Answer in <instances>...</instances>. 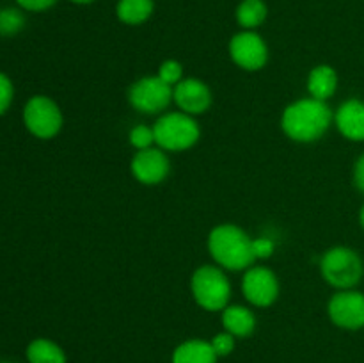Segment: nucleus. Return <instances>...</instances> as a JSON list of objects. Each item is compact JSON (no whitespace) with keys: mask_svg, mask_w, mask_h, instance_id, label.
Returning <instances> with one entry per match:
<instances>
[{"mask_svg":"<svg viewBox=\"0 0 364 363\" xmlns=\"http://www.w3.org/2000/svg\"><path fill=\"white\" fill-rule=\"evenodd\" d=\"M333 112L326 102L316 98L299 100L283 112V130L299 142H311L322 137L329 128Z\"/></svg>","mask_w":364,"mask_h":363,"instance_id":"1","label":"nucleus"},{"mask_svg":"<svg viewBox=\"0 0 364 363\" xmlns=\"http://www.w3.org/2000/svg\"><path fill=\"white\" fill-rule=\"evenodd\" d=\"M210 255L219 265L230 270L247 269L255 262L252 238L235 224H220L208 237Z\"/></svg>","mask_w":364,"mask_h":363,"instance_id":"2","label":"nucleus"},{"mask_svg":"<svg viewBox=\"0 0 364 363\" xmlns=\"http://www.w3.org/2000/svg\"><path fill=\"white\" fill-rule=\"evenodd\" d=\"M155 142L162 149L181 152L194 146L199 139V127L188 114L169 112L160 117L153 127Z\"/></svg>","mask_w":364,"mask_h":363,"instance_id":"3","label":"nucleus"},{"mask_svg":"<svg viewBox=\"0 0 364 363\" xmlns=\"http://www.w3.org/2000/svg\"><path fill=\"white\" fill-rule=\"evenodd\" d=\"M192 294L199 306L210 312H219L226 308L230 301V281L217 267L203 265L192 276Z\"/></svg>","mask_w":364,"mask_h":363,"instance_id":"4","label":"nucleus"},{"mask_svg":"<svg viewBox=\"0 0 364 363\" xmlns=\"http://www.w3.org/2000/svg\"><path fill=\"white\" fill-rule=\"evenodd\" d=\"M322 276L329 281L333 287L350 288L361 280L363 263L358 253L348 248H333L323 255Z\"/></svg>","mask_w":364,"mask_h":363,"instance_id":"5","label":"nucleus"},{"mask_svg":"<svg viewBox=\"0 0 364 363\" xmlns=\"http://www.w3.org/2000/svg\"><path fill=\"white\" fill-rule=\"evenodd\" d=\"M25 127L39 139H50L59 134L63 127V114L48 96H32L23 109Z\"/></svg>","mask_w":364,"mask_h":363,"instance_id":"6","label":"nucleus"},{"mask_svg":"<svg viewBox=\"0 0 364 363\" xmlns=\"http://www.w3.org/2000/svg\"><path fill=\"white\" fill-rule=\"evenodd\" d=\"M173 98V89L159 77H144L135 82L128 91L132 107L141 112L155 114L166 109Z\"/></svg>","mask_w":364,"mask_h":363,"instance_id":"7","label":"nucleus"},{"mask_svg":"<svg viewBox=\"0 0 364 363\" xmlns=\"http://www.w3.org/2000/svg\"><path fill=\"white\" fill-rule=\"evenodd\" d=\"M230 53L235 63L247 71H256L265 66L269 50L262 36L252 31L238 32L230 43Z\"/></svg>","mask_w":364,"mask_h":363,"instance_id":"8","label":"nucleus"},{"mask_svg":"<svg viewBox=\"0 0 364 363\" xmlns=\"http://www.w3.org/2000/svg\"><path fill=\"white\" fill-rule=\"evenodd\" d=\"M244 295L249 302L255 306H270L277 299L279 294V283H277L276 274L267 267H252L245 273Z\"/></svg>","mask_w":364,"mask_h":363,"instance_id":"9","label":"nucleus"},{"mask_svg":"<svg viewBox=\"0 0 364 363\" xmlns=\"http://www.w3.org/2000/svg\"><path fill=\"white\" fill-rule=\"evenodd\" d=\"M329 317L336 326L358 330L364 326V295L359 292H338L329 301Z\"/></svg>","mask_w":364,"mask_h":363,"instance_id":"10","label":"nucleus"},{"mask_svg":"<svg viewBox=\"0 0 364 363\" xmlns=\"http://www.w3.org/2000/svg\"><path fill=\"white\" fill-rule=\"evenodd\" d=\"M132 173L141 184H160L169 174V159L162 149H139V153L132 160Z\"/></svg>","mask_w":364,"mask_h":363,"instance_id":"11","label":"nucleus"},{"mask_svg":"<svg viewBox=\"0 0 364 363\" xmlns=\"http://www.w3.org/2000/svg\"><path fill=\"white\" fill-rule=\"evenodd\" d=\"M174 102L185 114H203L212 105V93L205 82L198 78H185L176 84L173 91Z\"/></svg>","mask_w":364,"mask_h":363,"instance_id":"12","label":"nucleus"},{"mask_svg":"<svg viewBox=\"0 0 364 363\" xmlns=\"http://www.w3.org/2000/svg\"><path fill=\"white\" fill-rule=\"evenodd\" d=\"M336 125L345 137L352 141L364 139V103L359 100H348L336 114Z\"/></svg>","mask_w":364,"mask_h":363,"instance_id":"13","label":"nucleus"},{"mask_svg":"<svg viewBox=\"0 0 364 363\" xmlns=\"http://www.w3.org/2000/svg\"><path fill=\"white\" fill-rule=\"evenodd\" d=\"M217 358L212 344L198 338L183 342L173 352V363H217Z\"/></svg>","mask_w":364,"mask_h":363,"instance_id":"14","label":"nucleus"},{"mask_svg":"<svg viewBox=\"0 0 364 363\" xmlns=\"http://www.w3.org/2000/svg\"><path fill=\"white\" fill-rule=\"evenodd\" d=\"M223 324L224 330L235 338H244L255 331L256 319L245 306H226L223 312Z\"/></svg>","mask_w":364,"mask_h":363,"instance_id":"15","label":"nucleus"},{"mask_svg":"<svg viewBox=\"0 0 364 363\" xmlns=\"http://www.w3.org/2000/svg\"><path fill=\"white\" fill-rule=\"evenodd\" d=\"M336 85H338L336 71H334L331 66L322 64V66H316L315 70L309 73L308 89L309 93H311L313 98L326 102L327 98H331V96L334 95Z\"/></svg>","mask_w":364,"mask_h":363,"instance_id":"16","label":"nucleus"},{"mask_svg":"<svg viewBox=\"0 0 364 363\" xmlns=\"http://www.w3.org/2000/svg\"><path fill=\"white\" fill-rule=\"evenodd\" d=\"M28 363H66V354L55 342L36 338L27 347Z\"/></svg>","mask_w":364,"mask_h":363,"instance_id":"17","label":"nucleus"},{"mask_svg":"<svg viewBox=\"0 0 364 363\" xmlns=\"http://www.w3.org/2000/svg\"><path fill=\"white\" fill-rule=\"evenodd\" d=\"M117 18L127 25H141L151 16L153 0H119Z\"/></svg>","mask_w":364,"mask_h":363,"instance_id":"18","label":"nucleus"},{"mask_svg":"<svg viewBox=\"0 0 364 363\" xmlns=\"http://www.w3.org/2000/svg\"><path fill=\"white\" fill-rule=\"evenodd\" d=\"M265 18L267 6L263 0H244L237 7V21L247 31L259 27L265 21Z\"/></svg>","mask_w":364,"mask_h":363,"instance_id":"19","label":"nucleus"},{"mask_svg":"<svg viewBox=\"0 0 364 363\" xmlns=\"http://www.w3.org/2000/svg\"><path fill=\"white\" fill-rule=\"evenodd\" d=\"M25 16L20 9L4 7L0 9V36H14L23 28Z\"/></svg>","mask_w":364,"mask_h":363,"instance_id":"20","label":"nucleus"},{"mask_svg":"<svg viewBox=\"0 0 364 363\" xmlns=\"http://www.w3.org/2000/svg\"><path fill=\"white\" fill-rule=\"evenodd\" d=\"M130 142L137 149L151 148V144L155 142V132H153V128L144 127V125H137L135 128H132Z\"/></svg>","mask_w":364,"mask_h":363,"instance_id":"21","label":"nucleus"},{"mask_svg":"<svg viewBox=\"0 0 364 363\" xmlns=\"http://www.w3.org/2000/svg\"><path fill=\"white\" fill-rule=\"evenodd\" d=\"M181 75H183V68H181V64L178 63V60H166V63H162V66H160L159 70V75L156 77L162 78L166 84L173 85V84H178V82L181 80Z\"/></svg>","mask_w":364,"mask_h":363,"instance_id":"22","label":"nucleus"},{"mask_svg":"<svg viewBox=\"0 0 364 363\" xmlns=\"http://www.w3.org/2000/svg\"><path fill=\"white\" fill-rule=\"evenodd\" d=\"M213 347V351H215V354L219 356H228L233 352L235 349V337L231 333H228V331H224V333H219L213 337V340L210 342Z\"/></svg>","mask_w":364,"mask_h":363,"instance_id":"23","label":"nucleus"},{"mask_svg":"<svg viewBox=\"0 0 364 363\" xmlns=\"http://www.w3.org/2000/svg\"><path fill=\"white\" fill-rule=\"evenodd\" d=\"M13 84L9 78L4 73H0V116L9 109L11 102H13Z\"/></svg>","mask_w":364,"mask_h":363,"instance_id":"24","label":"nucleus"},{"mask_svg":"<svg viewBox=\"0 0 364 363\" xmlns=\"http://www.w3.org/2000/svg\"><path fill=\"white\" fill-rule=\"evenodd\" d=\"M252 248H255L256 258H269L274 253V249H276V244H274L272 238L259 237L256 241H252Z\"/></svg>","mask_w":364,"mask_h":363,"instance_id":"25","label":"nucleus"},{"mask_svg":"<svg viewBox=\"0 0 364 363\" xmlns=\"http://www.w3.org/2000/svg\"><path fill=\"white\" fill-rule=\"evenodd\" d=\"M18 6L27 11H45L50 9L57 0H16Z\"/></svg>","mask_w":364,"mask_h":363,"instance_id":"26","label":"nucleus"},{"mask_svg":"<svg viewBox=\"0 0 364 363\" xmlns=\"http://www.w3.org/2000/svg\"><path fill=\"white\" fill-rule=\"evenodd\" d=\"M354 177H355V185H358V187L364 192V155L358 160V164H355Z\"/></svg>","mask_w":364,"mask_h":363,"instance_id":"27","label":"nucleus"},{"mask_svg":"<svg viewBox=\"0 0 364 363\" xmlns=\"http://www.w3.org/2000/svg\"><path fill=\"white\" fill-rule=\"evenodd\" d=\"M71 2H75V4H91V2H95V0H71Z\"/></svg>","mask_w":364,"mask_h":363,"instance_id":"28","label":"nucleus"},{"mask_svg":"<svg viewBox=\"0 0 364 363\" xmlns=\"http://www.w3.org/2000/svg\"><path fill=\"white\" fill-rule=\"evenodd\" d=\"M361 224H363V228H364V206H363V210H361Z\"/></svg>","mask_w":364,"mask_h":363,"instance_id":"29","label":"nucleus"},{"mask_svg":"<svg viewBox=\"0 0 364 363\" xmlns=\"http://www.w3.org/2000/svg\"><path fill=\"white\" fill-rule=\"evenodd\" d=\"M0 363H11V362H0Z\"/></svg>","mask_w":364,"mask_h":363,"instance_id":"30","label":"nucleus"}]
</instances>
